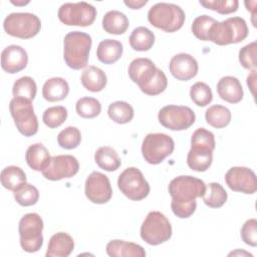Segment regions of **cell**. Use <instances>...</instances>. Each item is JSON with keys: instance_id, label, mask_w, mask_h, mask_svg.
Instances as JSON below:
<instances>
[{"instance_id": "1", "label": "cell", "mask_w": 257, "mask_h": 257, "mask_svg": "<svg viewBox=\"0 0 257 257\" xmlns=\"http://www.w3.org/2000/svg\"><path fill=\"white\" fill-rule=\"evenodd\" d=\"M91 44L89 34L81 31L68 32L63 40V59L67 66L74 70L86 68Z\"/></svg>"}, {"instance_id": "2", "label": "cell", "mask_w": 257, "mask_h": 257, "mask_svg": "<svg viewBox=\"0 0 257 257\" xmlns=\"http://www.w3.org/2000/svg\"><path fill=\"white\" fill-rule=\"evenodd\" d=\"M184 10L173 3L160 2L153 5L148 12L149 22L165 32L173 33L181 29L185 22Z\"/></svg>"}, {"instance_id": "3", "label": "cell", "mask_w": 257, "mask_h": 257, "mask_svg": "<svg viewBox=\"0 0 257 257\" xmlns=\"http://www.w3.org/2000/svg\"><path fill=\"white\" fill-rule=\"evenodd\" d=\"M249 33L246 21L242 17H230L213 26L209 41L217 45H229L243 41Z\"/></svg>"}, {"instance_id": "4", "label": "cell", "mask_w": 257, "mask_h": 257, "mask_svg": "<svg viewBox=\"0 0 257 257\" xmlns=\"http://www.w3.org/2000/svg\"><path fill=\"white\" fill-rule=\"evenodd\" d=\"M43 220L37 213L25 214L19 221L20 246L27 253L37 252L43 245Z\"/></svg>"}, {"instance_id": "5", "label": "cell", "mask_w": 257, "mask_h": 257, "mask_svg": "<svg viewBox=\"0 0 257 257\" xmlns=\"http://www.w3.org/2000/svg\"><path fill=\"white\" fill-rule=\"evenodd\" d=\"M5 32L13 37L30 39L38 34L41 21L35 14L29 12H14L6 16L3 22Z\"/></svg>"}, {"instance_id": "6", "label": "cell", "mask_w": 257, "mask_h": 257, "mask_svg": "<svg viewBox=\"0 0 257 257\" xmlns=\"http://www.w3.org/2000/svg\"><path fill=\"white\" fill-rule=\"evenodd\" d=\"M172 237V226L168 218L159 211L150 212L141 226V238L156 246L167 242Z\"/></svg>"}, {"instance_id": "7", "label": "cell", "mask_w": 257, "mask_h": 257, "mask_svg": "<svg viewBox=\"0 0 257 257\" xmlns=\"http://www.w3.org/2000/svg\"><path fill=\"white\" fill-rule=\"evenodd\" d=\"M9 110L18 132L24 137H32L38 132V119L34 113L32 101L13 97L9 103Z\"/></svg>"}, {"instance_id": "8", "label": "cell", "mask_w": 257, "mask_h": 257, "mask_svg": "<svg viewBox=\"0 0 257 257\" xmlns=\"http://www.w3.org/2000/svg\"><path fill=\"white\" fill-rule=\"evenodd\" d=\"M174 149V140L162 133L148 134L142 144L143 157L151 165L161 164L167 157L173 154Z\"/></svg>"}, {"instance_id": "9", "label": "cell", "mask_w": 257, "mask_h": 257, "mask_svg": "<svg viewBox=\"0 0 257 257\" xmlns=\"http://www.w3.org/2000/svg\"><path fill=\"white\" fill-rule=\"evenodd\" d=\"M173 201L190 203L197 198L203 197L206 191V184L203 180L192 176H179L173 179L168 187Z\"/></svg>"}, {"instance_id": "10", "label": "cell", "mask_w": 257, "mask_h": 257, "mask_svg": "<svg viewBox=\"0 0 257 257\" xmlns=\"http://www.w3.org/2000/svg\"><path fill=\"white\" fill-rule=\"evenodd\" d=\"M117 187L132 201H141L147 198L151 190L143 173L135 167L126 168L120 173L117 179Z\"/></svg>"}, {"instance_id": "11", "label": "cell", "mask_w": 257, "mask_h": 257, "mask_svg": "<svg viewBox=\"0 0 257 257\" xmlns=\"http://www.w3.org/2000/svg\"><path fill=\"white\" fill-rule=\"evenodd\" d=\"M58 19L67 26L86 27L91 25L96 17V9L87 2L64 3L57 13Z\"/></svg>"}, {"instance_id": "12", "label": "cell", "mask_w": 257, "mask_h": 257, "mask_svg": "<svg viewBox=\"0 0 257 257\" xmlns=\"http://www.w3.org/2000/svg\"><path fill=\"white\" fill-rule=\"evenodd\" d=\"M158 119L166 128L171 131H184L194 124L196 115L193 109L188 106L169 104L160 109Z\"/></svg>"}, {"instance_id": "13", "label": "cell", "mask_w": 257, "mask_h": 257, "mask_svg": "<svg viewBox=\"0 0 257 257\" xmlns=\"http://www.w3.org/2000/svg\"><path fill=\"white\" fill-rule=\"evenodd\" d=\"M79 171V164L75 157L58 155L51 157L50 163L42 171V175L49 181H59L75 176Z\"/></svg>"}, {"instance_id": "14", "label": "cell", "mask_w": 257, "mask_h": 257, "mask_svg": "<svg viewBox=\"0 0 257 257\" xmlns=\"http://www.w3.org/2000/svg\"><path fill=\"white\" fill-rule=\"evenodd\" d=\"M227 186L235 192L252 195L257 191L255 173L247 167H232L225 174Z\"/></svg>"}, {"instance_id": "15", "label": "cell", "mask_w": 257, "mask_h": 257, "mask_svg": "<svg viewBox=\"0 0 257 257\" xmlns=\"http://www.w3.org/2000/svg\"><path fill=\"white\" fill-rule=\"evenodd\" d=\"M84 193L86 198L94 204H105L112 196L110 182L104 174L92 172L85 180Z\"/></svg>"}, {"instance_id": "16", "label": "cell", "mask_w": 257, "mask_h": 257, "mask_svg": "<svg viewBox=\"0 0 257 257\" xmlns=\"http://www.w3.org/2000/svg\"><path fill=\"white\" fill-rule=\"evenodd\" d=\"M172 75L181 81H188L194 78L199 70L197 60L188 53H178L174 55L169 63Z\"/></svg>"}, {"instance_id": "17", "label": "cell", "mask_w": 257, "mask_h": 257, "mask_svg": "<svg viewBox=\"0 0 257 257\" xmlns=\"http://www.w3.org/2000/svg\"><path fill=\"white\" fill-rule=\"evenodd\" d=\"M28 63V55L26 50L16 44L9 45L1 52V67L10 74L23 70Z\"/></svg>"}, {"instance_id": "18", "label": "cell", "mask_w": 257, "mask_h": 257, "mask_svg": "<svg viewBox=\"0 0 257 257\" xmlns=\"http://www.w3.org/2000/svg\"><path fill=\"white\" fill-rule=\"evenodd\" d=\"M158 67L149 58H136L134 59L127 69V73L133 82L137 83L141 88L146 86L156 75Z\"/></svg>"}, {"instance_id": "19", "label": "cell", "mask_w": 257, "mask_h": 257, "mask_svg": "<svg viewBox=\"0 0 257 257\" xmlns=\"http://www.w3.org/2000/svg\"><path fill=\"white\" fill-rule=\"evenodd\" d=\"M217 92L219 96L229 102L238 103L243 99V87L240 80L235 76H224L217 83Z\"/></svg>"}, {"instance_id": "20", "label": "cell", "mask_w": 257, "mask_h": 257, "mask_svg": "<svg viewBox=\"0 0 257 257\" xmlns=\"http://www.w3.org/2000/svg\"><path fill=\"white\" fill-rule=\"evenodd\" d=\"M74 249V241L70 235L65 232H58L51 236L47 251L45 253L46 257H67L71 254Z\"/></svg>"}, {"instance_id": "21", "label": "cell", "mask_w": 257, "mask_h": 257, "mask_svg": "<svg viewBox=\"0 0 257 257\" xmlns=\"http://www.w3.org/2000/svg\"><path fill=\"white\" fill-rule=\"evenodd\" d=\"M105 251L110 257H145V249L136 243L114 239L106 244Z\"/></svg>"}, {"instance_id": "22", "label": "cell", "mask_w": 257, "mask_h": 257, "mask_svg": "<svg viewBox=\"0 0 257 257\" xmlns=\"http://www.w3.org/2000/svg\"><path fill=\"white\" fill-rule=\"evenodd\" d=\"M69 92V85L62 77L47 79L42 86V96L49 102L60 101L66 98Z\"/></svg>"}, {"instance_id": "23", "label": "cell", "mask_w": 257, "mask_h": 257, "mask_svg": "<svg viewBox=\"0 0 257 257\" xmlns=\"http://www.w3.org/2000/svg\"><path fill=\"white\" fill-rule=\"evenodd\" d=\"M25 160L32 170L42 172L49 165L51 157L49 151L42 144L37 143L28 147L25 153Z\"/></svg>"}, {"instance_id": "24", "label": "cell", "mask_w": 257, "mask_h": 257, "mask_svg": "<svg viewBox=\"0 0 257 257\" xmlns=\"http://www.w3.org/2000/svg\"><path fill=\"white\" fill-rule=\"evenodd\" d=\"M213 162V151L207 148L191 147L188 156V167L196 172L207 171Z\"/></svg>"}, {"instance_id": "25", "label": "cell", "mask_w": 257, "mask_h": 257, "mask_svg": "<svg viewBox=\"0 0 257 257\" xmlns=\"http://www.w3.org/2000/svg\"><path fill=\"white\" fill-rule=\"evenodd\" d=\"M80 81L85 89L91 92H98L105 87L107 77L103 70L96 66L90 65L82 71Z\"/></svg>"}, {"instance_id": "26", "label": "cell", "mask_w": 257, "mask_h": 257, "mask_svg": "<svg viewBox=\"0 0 257 257\" xmlns=\"http://www.w3.org/2000/svg\"><path fill=\"white\" fill-rule=\"evenodd\" d=\"M122 44L115 39H104L99 42L96 49L97 59L104 64L116 62L122 55Z\"/></svg>"}, {"instance_id": "27", "label": "cell", "mask_w": 257, "mask_h": 257, "mask_svg": "<svg viewBox=\"0 0 257 257\" xmlns=\"http://www.w3.org/2000/svg\"><path fill=\"white\" fill-rule=\"evenodd\" d=\"M128 25L127 17L118 10H110L106 12L102 18V28L109 34H123L127 30Z\"/></svg>"}, {"instance_id": "28", "label": "cell", "mask_w": 257, "mask_h": 257, "mask_svg": "<svg viewBox=\"0 0 257 257\" xmlns=\"http://www.w3.org/2000/svg\"><path fill=\"white\" fill-rule=\"evenodd\" d=\"M94 161L100 169L107 172L116 171L121 165L120 158L116 151L108 146H103L96 150Z\"/></svg>"}, {"instance_id": "29", "label": "cell", "mask_w": 257, "mask_h": 257, "mask_svg": "<svg viewBox=\"0 0 257 257\" xmlns=\"http://www.w3.org/2000/svg\"><path fill=\"white\" fill-rule=\"evenodd\" d=\"M130 45L137 51H148L155 43V34L147 27L140 26L133 30L130 38Z\"/></svg>"}, {"instance_id": "30", "label": "cell", "mask_w": 257, "mask_h": 257, "mask_svg": "<svg viewBox=\"0 0 257 257\" xmlns=\"http://www.w3.org/2000/svg\"><path fill=\"white\" fill-rule=\"evenodd\" d=\"M1 184L2 186L10 191H16L21 185L26 183V174L24 171L17 166H8L1 172Z\"/></svg>"}, {"instance_id": "31", "label": "cell", "mask_w": 257, "mask_h": 257, "mask_svg": "<svg viewBox=\"0 0 257 257\" xmlns=\"http://www.w3.org/2000/svg\"><path fill=\"white\" fill-rule=\"evenodd\" d=\"M205 118L208 124L215 128H223L231 121V111L224 105L214 104L207 108Z\"/></svg>"}, {"instance_id": "32", "label": "cell", "mask_w": 257, "mask_h": 257, "mask_svg": "<svg viewBox=\"0 0 257 257\" xmlns=\"http://www.w3.org/2000/svg\"><path fill=\"white\" fill-rule=\"evenodd\" d=\"M107 114L112 121L119 124H124L134 118L135 112L133 106L128 102L117 100L108 105Z\"/></svg>"}, {"instance_id": "33", "label": "cell", "mask_w": 257, "mask_h": 257, "mask_svg": "<svg viewBox=\"0 0 257 257\" xmlns=\"http://www.w3.org/2000/svg\"><path fill=\"white\" fill-rule=\"evenodd\" d=\"M202 198L206 206L210 208H220L226 203L228 195L222 185L213 182L206 186V191Z\"/></svg>"}, {"instance_id": "34", "label": "cell", "mask_w": 257, "mask_h": 257, "mask_svg": "<svg viewBox=\"0 0 257 257\" xmlns=\"http://www.w3.org/2000/svg\"><path fill=\"white\" fill-rule=\"evenodd\" d=\"M37 92V85L34 79L30 76H22L18 78L12 87V93L14 97L23 98L32 101Z\"/></svg>"}, {"instance_id": "35", "label": "cell", "mask_w": 257, "mask_h": 257, "mask_svg": "<svg viewBox=\"0 0 257 257\" xmlns=\"http://www.w3.org/2000/svg\"><path fill=\"white\" fill-rule=\"evenodd\" d=\"M216 22L217 20L209 15H200L196 17L192 23V32L196 38L203 41H209L212 28Z\"/></svg>"}, {"instance_id": "36", "label": "cell", "mask_w": 257, "mask_h": 257, "mask_svg": "<svg viewBox=\"0 0 257 257\" xmlns=\"http://www.w3.org/2000/svg\"><path fill=\"white\" fill-rule=\"evenodd\" d=\"M75 110L77 114L83 118H93L100 113L101 104L99 100L94 97L84 96L76 101Z\"/></svg>"}, {"instance_id": "37", "label": "cell", "mask_w": 257, "mask_h": 257, "mask_svg": "<svg viewBox=\"0 0 257 257\" xmlns=\"http://www.w3.org/2000/svg\"><path fill=\"white\" fill-rule=\"evenodd\" d=\"M14 199L20 206H33L39 200L38 189L26 182L14 191Z\"/></svg>"}, {"instance_id": "38", "label": "cell", "mask_w": 257, "mask_h": 257, "mask_svg": "<svg viewBox=\"0 0 257 257\" xmlns=\"http://www.w3.org/2000/svg\"><path fill=\"white\" fill-rule=\"evenodd\" d=\"M67 109L62 105L48 107L42 114V120L49 128H56L60 126L67 118Z\"/></svg>"}, {"instance_id": "39", "label": "cell", "mask_w": 257, "mask_h": 257, "mask_svg": "<svg viewBox=\"0 0 257 257\" xmlns=\"http://www.w3.org/2000/svg\"><path fill=\"white\" fill-rule=\"evenodd\" d=\"M190 96L195 104L202 107L208 105L213 99L211 87L202 81H198L191 86Z\"/></svg>"}, {"instance_id": "40", "label": "cell", "mask_w": 257, "mask_h": 257, "mask_svg": "<svg viewBox=\"0 0 257 257\" xmlns=\"http://www.w3.org/2000/svg\"><path fill=\"white\" fill-rule=\"evenodd\" d=\"M81 142V133L75 126H67L57 136L59 147L65 150H73L79 146Z\"/></svg>"}, {"instance_id": "41", "label": "cell", "mask_w": 257, "mask_h": 257, "mask_svg": "<svg viewBox=\"0 0 257 257\" xmlns=\"http://www.w3.org/2000/svg\"><path fill=\"white\" fill-rule=\"evenodd\" d=\"M199 3L203 7L216 11L220 14L236 12L239 6V2L237 0H201Z\"/></svg>"}, {"instance_id": "42", "label": "cell", "mask_w": 257, "mask_h": 257, "mask_svg": "<svg viewBox=\"0 0 257 257\" xmlns=\"http://www.w3.org/2000/svg\"><path fill=\"white\" fill-rule=\"evenodd\" d=\"M191 147L207 148L214 151L216 147L214 134L204 127L197 128L191 137Z\"/></svg>"}, {"instance_id": "43", "label": "cell", "mask_w": 257, "mask_h": 257, "mask_svg": "<svg viewBox=\"0 0 257 257\" xmlns=\"http://www.w3.org/2000/svg\"><path fill=\"white\" fill-rule=\"evenodd\" d=\"M168 86V78L164 71L160 68L157 69V73L154 78L141 90L148 95H158L165 91Z\"/></svg>"}, {"instance_id": "44", "label": "cell", "mask_w": 257, "mask_h": 257, "mask_svg": "<svg viewBox=\"0 0 257 257\" xmlns=\"http://www.w3.org/2000/svg\"><path fill=\"white\" fill-rule=\"evenodd\" d=\"M256 50L257 42L253 41L243 46L239 51V61L248 70H256Z\"/></svg>"}, {"instance_id": "45", "label": "cell", "mask_w": 257, "mask_h": 257, "mask_svg": "<svg viewBox=\"0 0 257 257\" xmlns=\"http://www.w3.org/2000/svg\"><path fill=\"white\" fill-rule=\"evenodd\" d=\"M243 242L249 246H257V220L252 218L247 220L240 231Z\"/></svg>"}, {"instance_id": "46", "label": "cell", "mask_w": 257, "mask_h": 257, "mask_svg": "<svg viewBox=\"0 0 257 257\" xmlns=\"http://www.w3.org/2000/svg\"><path fill=\"white\" fill-rule=\"evenodd\" d=\"M171 208L173 213L181 219H187L191 217L197 208V202L193 201L190 203H181V202H176L173 201L171 202Z\"/></svg>"}, {"instance_id": "47", "label": "cell", "mask_w": 257, "mask_h": 257, "mask_svg": "<svg viewBox=\"0 0 257 257\" xmlns=\"http://www.w3.org/2000/svg\"><path fill=\"white\" fill-rule=\"evenodd\" d=\"M123 3L131 9H140L143 6H145L148 3V1L147 0H128V1L124 0Z\"/></svg>"}, {"instance_id": "48", "label": "cell", "mask_w": 257, "mask_h": 257, "mask_svg": "<svg viewBox=\"0 0 257 257\" xmlns=\"http://www.w3.org/2000/svg\"><path fill=\"white\" fill-rule=\"evenodd\" d=\"M255 83H256V70H252L251 73L247 76V84L251 89V92L253 95H255V91H254Z\"/></svg>"}, {"instance_id": "49", "label": "cell", "mask_w": 257, "mask_h": 257, "mask_svg": "<svg viewBox=\"0 0 257 257\" xmlns=\"http://www.w3.org/2000/svg\"><path fill=\"white\" fill-rule=\"evenodd\" d=\"M245 6L248 11L252 12V21H253V18L256 15V1H249V2L246 1Z\"/></svg>"}, {"instance_id": "50", "label": "cell", "mask_w": 257, "mask_h": 257, "mask_svg": "<svg viewBox=\"0 0 257 257\" xmlns=\"http://www.w3.org/2000/svg\"><path fill=\"white\" fill-rule=\"evenodd\" d=\"M10 2H11L12 4L16 5V6H24V5H26V4L29 3V1H13V0H11Z\"/></svg>"}]
</instances>
